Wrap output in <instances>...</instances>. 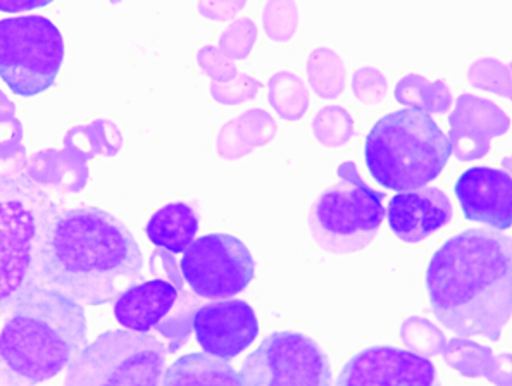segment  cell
<instances>
[{"instance_id":"6da1fadb","label":"cell","mask_w":512,"mask_h":386,"mask_svg":"<svg viewBox=\"0 0 512 386\" xmlns=\"http://www.w3.org/2000/svg\"><path fill=\"white\" fill-rule=\"evenodd\" d=\"M144 278V254L128 226L99 207L57 209L38 250V281L87 306L116 302Z\"/></svg>"},{"instance_id":"7a4b0ae2","label":"cell","mask_w":512,"mask_h":386,"mask_svg":"<svg viewBox=\"0 0 512 386\" xmlns=\"http://www.w3.org/2000/svg\"><path fill=\"white\" fill-rule=\"evenodd\" d=\"M425 283L445 330L499 342L512 314L511 238L481 228L459 233L433 254Z\"/></svg>"},{"instance_id":"3957f363","label":"cell","mask_w":512,"mask_h":386,"mask_svg":"<svg viewBox=\"0 0 512 386\" xmlns=\"http://www.w3.org/2000/svg\"><path fill=\"white\" fill-rule=\"evenodd\" d=\"M88 345L80 302L35 285L11 309L0 331V383L38 385L69 368Z\"/></svg>"},{"instance_id":"277c9868","label":"cell","mask_w":512,"mask_h":386,"mask_svg":"<svg viewBox=\"0 0 512 386\" xmlns=\"http://www.w3.org/2000/svg\"><path fill=\"white\" fill-rule=\"evenodd\" d=\"M450 154L452 145L437 121L411 107L378 119L364 145L369 175L394 192L416 190L437 180Z\"/></svg>"},{"instance_id":"5b68a950","label":"cell","mask_w":512,"mask_h":386,"mask_svg":"<svg viewBox=\"0 0 512 386\" xmlns=\"http://www.w3.org/2000/svg\"><path fill=\"white\" fill-rule=\"evenodd\" d=\"M59 207L21 171H0V318L38 281V250Z\"/></svg>"},{"instance_id":"8992f818","label":"cell","mask_w":512,"mask_h":386,"mask_svg":"<svg viewBox=\"0 0 512 386\" xmlns=\"http://www.w3.org/2000/svg\"><path fill=\"white\" fill-rule=\"evenodd\" d=\"M338 181L319 193L307 214V225L319 249L347 256L366 249L385 219V193L366 185L356 162L340 164Z\"/></svg>"},{"instance_id":"52a82bcc","label":"cell","mask_w":512,"mask_h":386,"mask_svg":"<svg viewBox=\"0 0 512 386\" xmlns=\"http://www.w3.org/2000/svg\"><path fill=\"white\" fill-rule=\"evenodd\" d=\"M166 366L164 343L142 331H107L69 364L66 385L156 386Z\"/></svg>"},{"instance_id":"ba28073f","label":"cell","mask_w":512,"mask_h":386,"mask_svg":"<svg viewBox=\"0 0 512 386\" xmlns=\"http://www.w3.org/2000/svg\"><path fill=\"white\" fill-rule=\"evenodd\" d=\"M63 35L50 19L0 21V78L19 97H35L56 83L63 68Z\"/></svg>"},{"instance_id":"9c48e42d","label":"cell","mask_w":512,"mask_h":386,"mask_svg":"<svg viewBox=\"0 0 512 386\" xmlns=\"http://www.w3.org/2000/svg\"><path fill=\"white\" fill-rule=\"evenodd\" d=\"M238 385L331 386L328 357L318 343L297 331H276L245 359Z\"/></svg>"},{"instance_id":"30bf717a","label":"cell","mask_w":512,"mask_h":386,"mask_svg":"<svg viewBox=\"0 0 512 386\" xmlns=\"http://www.w3.org/2000/svg\"><path fill=\"white\" fill-rule=\"evenodd\" d=\"M180 269L185 283L200 299H232L256 276L249 247L228 233H211L194 240L183 252Z\"/></svg>"},{"instance_id":"8fae6325","label":"cell","mask_w":512,"mask_h":386,"mask_svg":"<svg viewBox=\"0 0 512 386\" xmlns=\"http://www.w3.org/2000/svg\"><path fill=\"white\" fill-rule=\"evenodd\" d=\"M195 338L207 354L232 361L259 335L256 311L245 300H218L199 307L192 316Z\"/></svg>"},{"instance_id":"7c38bea8","label":"cell","mask_w":512,"mask_h":386,"mask_svg":"<svg viewBox=\"0 0 512 386\" xmlns=\"http://www.w3.org/2000/svg\"><path fill=\"white\" fill-rule=\"evenodd\" d=\"M337 385L430 386L438 385V380L433 362L426 357L394 347H371L345 364Z\"/></svg>"},{"instance_id":"4fadbf2b","label":"cell","mask_w":512,"mask_h":386,"mask_svg":"<svg viewBox=\"0 0 512 386\" xmlns=\"http://www.w3.org/2000/svg\"><path fill=\"white\" fill-rule=\"evenodd\" d=\"M464 218L506 231L512 226V180L502 169L475 166L464 171L454 185Z\"/></svg>"},{"instance_id":"5bb4252c","label":"cell","mask_w":512,"mask_h":386,"mask_svg":"<svg viewBox=\"0 0 512 386\" xmlns=\"http://www.w3.org/2000/svg\"><path fill=\"white\" fill-rule=\"evenodd\" d=\"M452 212L447 193L426 185L394 195L385 214L395 237L402 242L418 243L449 225Z\"/></svg>"},{"instance_id":"9a60e30c","label":"cell","mask_w":512,"mask_h":386,"mask_svg":"<svg viewBox=\"0 0 512 386\" xmlns=\"http://www.w3.org/2000/svg\"><path fill=\"white\" fill-rule=\"evenodd\" d=\"M509 118L494 102L464 94L457 99L456 111L450 116V145L461 161L485 157L490 140L509 130Z\"/></svg>"},{"instance_id":"2e32d148","label":"cell","mask_w":512,"mask_h":386,"mask_svg":"<svg viewBox=\"0 0 512 386\" xmlns=\"http://www.w3.org/2000/svg\"><path fill=\"white\" fill-rule=\"evenodd\" d=\"M182 285L178 287L164 278L135 283L119 295L114 304V316L126 330L149 333L161 330L171 312L182 304Z\"/></svg>"},{"instance_id":"e0dca14e","label":"cell","mask_w":512,"mask_h":386,"mask_svg":"<svg viewBox=\"0 0 512 386\" xmlns=\"http://www.w3.org/2000/svg\"><path fill=\"white\" fill-rule=\"evenodd\" d=\"M147 238L157 249L171 254H183L199 233V214L185 202H173L161 207L145 228Z\"/></svg>"},{"instance_id":"ac0fdd59","label":"cell","mask_w":512,"mask_h":386,"mask_svg":"<svg viewBox=\"0 0 512 386\" xmlns=\"http://www.w3.org/2000/svg\"><path fill=\"white\" fill-rule=\"evenodd\" d=\"M164 385H238L235 369L225 359L190 354L176 361L164 376Z\"/></svg>"},{"instance_id":"d6986e66","label":"cell","mask_w":512,"mask_h":386,"mask_svg":"<svg viewBox=\"0 0 512 386\" xmlns=\"http://www.w3.org/2000/svg\"><path fill=\"white\" fill-rule=\"evenodd\" d=\"M395 100L399 104L425 111L428 114H442L449 111L452 106V95H450L445 81L430 83L419 75H407L397 83Z\"/></svg>"},{"instance_id":"ffe728a7","label":"cell","mask_w":512,"mask_h":386,"mask_svg":"<svg viewBox=\"0 0 512 386\" xmlns=\"http://www.w3.org/2000/svg\"><path fill=\"white\" fill-rule=\"evenodd\" d=\"M307 76L321 99L335 100L344 94L347 68L335 50L319 47L307 59Z\"/></svg>"},{"instance_id":"44dd1931","label":"cell","mask_w":512,"mask_h":386,"mask_svg":"<svg viewBox=\"0 0 512 386\" xmlns=\"http://www.w3.org/2000/svg\"><path fill=\"white\" fill-rule=\"evenodd\" d=\"M269 102L287 121H297L309 109V94L304 81L288 71H281L269 81Z\"/></svg>"},{"instance_id":"7402d4cb","label":"cell","mask_w":512,"mask_h":386,"mask_svg":"<svg viewBox=\"0 0 512 386\" xmlns=\"http://www.w3.org/2000/svg\"><path fill=\"white\" fill-rule=\"evenodd\" d=\"M314 137L326 147H342L354 135V123L344 107H323L313 121Z\"/></svg>"},{"instance_id":"603a6c76","label":"cell","mask_w":512,"mask_h":386,"mask_svg":"<svg viewBox=\"0 0 512 386\" xmlns=\"http://www.w3.org/2000/svg\"><path fill=\"white\" fill-rule=\"evenodd\" d=\"M299 19V6L295 0H268L264 6V32L273 42H288L294 37Z\"/></svg>"},{"instance_id":"cb8c5ba5","label":"cell","mask_w":512,"mask_h":386,"mask_svg":"<svg viewBox=\"0 0 512 386\" xmlns=\"http://www.w3.org/2000/svg\"><path fill=\"white\" fill-rule=\"evenodd\" d=\"M471 85L481 90H488L511 99V75H509V66H506L495 59H480L476 61L468 73Z\"/></svg>"},{"instance_id":"d4e9b609","label":"cell","mask_w":512,"mask_h":386,"mask_svg":"<svg viewBox=\"0 0 512 386\" xmlns=\"http://www.w3.org/2000/svg\"><path fill=\"white\" fill-rule=\"evenodd\" d=\"M387 78L375 68L357 69L352 78V92L364 104H380L387 95Z\"/></svg>"},{"instance_id":"484cf974","label":"cell","mask_w":512,"mask_h":386,"mask_svg":"<svg viewBox=\"0 0 512 386\" xmlns=\"http://www.w3.org/2000/svg\"><path fill=\"white\" fill-rule=\"evenodd\" d=\"M256 25L250 19H238L221 37V49L230 57L244 59L256 42Z\"/></svg>"},{"instance_id":"4316f807","label":"cell","mask_w":512,"mask_h":386,"mask_svg":"<svg viewBox=\"0 0 512 386\" xmlns=\"http://www.w3.org/2000/svg\"><path fill=\"white\" fill-rule=\"evenodd\" d=\"M238 125H240V131L244 138H247L252 145L266 144L275 133L273 119L259 109L244 114L242 118L238 119Z\"/></svg>"},{"instance_id":"83f0119b","label":"cell","mask_w":512,"mask_h":386,"mask_svg":"<svg viewBox=\"0 0 512 386\" xmlns=\"http://www.w3.org/2000/svg\"><path fill=\"white\" fill-rule=\"evenodd\" d=\"M247 0H200V11L213 19H230L244 9Z\"/></svg>"},{"instance_id":"f1b7e54d","label":"cell","mask_w":512,"mask_h":386,"mask_svg":"<svg viewBox=\"0 0 512 386\" xmlns=\"http://www.w3.org/2000/svg\"><path fill=\"white\" fill-rule=\"evenodd\" d=\"M54 0H0V13L19 14L49 6Z\"/></svg>"}]
</instances>
